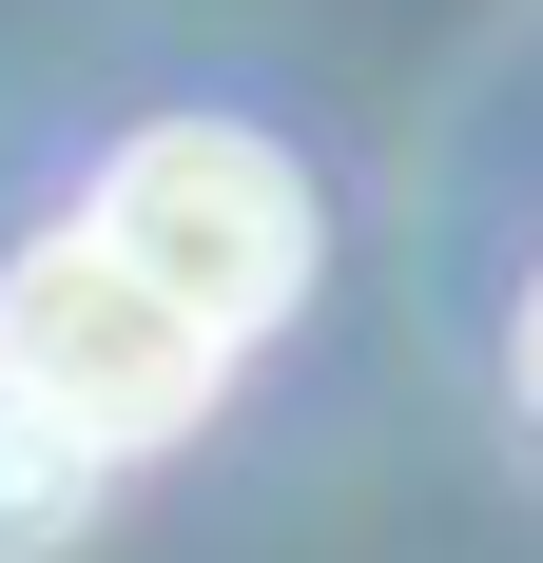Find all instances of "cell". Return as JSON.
I'll return each mask as SVG.
<instances>
[{
	"label": "cell",
	"mask_w": 543,
	"mask_h": 563,
	"mask_svg": "<svg viewBox=\"0 0 543 563\" xmlns=\"http://www.w3.org/2000/svg\"><path fill=\"white\" fill-rule=\"evenodd\" d=\"M78 233H98L117 273H156L214 350L291 331V291H311V175L272 156V136H233V117H156V136H117V175H98Z\"/></svg>",
	"instance_id": "cell-1"
},
{
	"label": "cell",
	"mask_w": 543,
	"mask_h": 563,
	"mask_svg": "<svg viewBox=\"0 0 543 563\" xmlns=\"http://www.w3.org/2000/svg\"><path fill=\"white\" fill-rule=\"evenodd\" d=\"M0 369L78 428V448H175L195 408H214V369L233 350L175 311L156 273H117L98 233H40L20 273H0Z\"/></svg>",
	"instance_id": "cell-2"
},
{
	"label": "cell",
	"mask_w": 543,
	"mask_h": 563,
	"mask_svg": "<svg viewBox=\"0 0 543 563\" xmlns=\"http://www.w3.org/2000/svg\"><path fill=\"white\" fill-rule=\"evenodd\" d=\"M98 466H117V448H78V428H58V408L0 369V563L78 544V525H98Z\"/></svg>",
	"instance_id": "cell-3"
},
{
	"label": "cell",
	"mask_w": 543,
	"mask_h": 563,
	"mask_svg": "<svg viewBox=\"0 0 543 563\" xmlns=\"http://www.w3.org/2000/svg\"><path fill=\"white\" fill-rule=\"evenodd\" d=\"M524 408H543V291H524Z\"/></svg>",
	"instance_id": "cell-4"
}]
</instances>
